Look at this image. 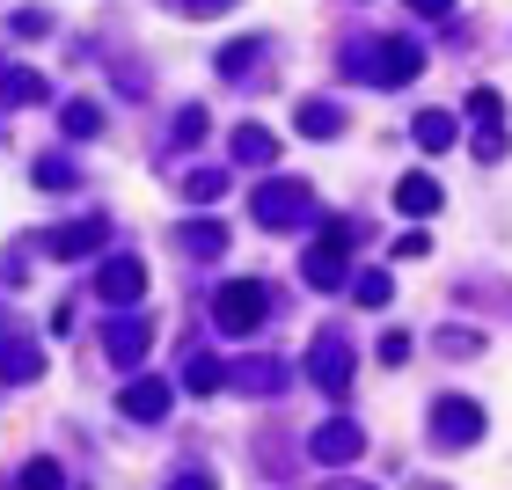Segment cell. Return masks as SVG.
Segmentation results:
<instances>
[{"instance_id": "cell-3", "label": "cell", "mask_w": 512, "mask_h": 490, "mask_svg": "<svg viewBox=\"0 0 512 490\" xmlns=\"http://www.w3.org/2000/svg\"><path fill=\"white\" fill-rule=\"evenodd\" d=\"M417 8H425V15H439V0H417Z\"/></svg>"}, {"instance_id": "cell-1", "label": "cell", "mask_w": 512, "mask_h": 490, "mask_svg": "<svg viewBox=\"0 0 512 490\" xmlns=\"http://www.w3.org/2000/svg\"><path fill=\"white\" fill-rule=\"evenodd\" d=\"M161 403H169L161 388H132V395H125V410H139V417H161Z\"/></svg>"}, {"instance_id": "cell-2", "label": "cell", "mask_w": 512, "mask_h": 490, "mask_svg": "<svg viewBox=\"0 0 512 490\" xmlns=\"http://www.w3.org/2000/svg\"><path fill=\"white\" fill-rule=\"evenodd\" d=\"M432 198H439V191H432V183H425V176H410V191H403V205H410V213H425V205H432Z\"/></svg>"}]
</instances>
